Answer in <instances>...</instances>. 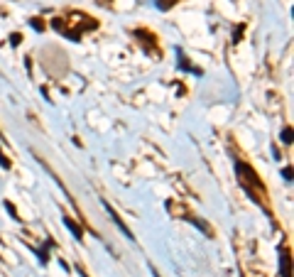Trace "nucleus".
I'll use <instances>...</instances> for the list:
<instances>
[{"label": "nucleus", "mask_w": 294, "mask_h": 277, "mask_svg": "<svg viewBox=\"0 0 294 277\" xmlns=\"http://www.w3.org/2000/svg\"><path fill=\"white\" fill-rule=\"evenodd\" d=\"M282 177H284V182H292V167H284Z\"/></svg>", "instance_id": "nucleus-5"}, {"label": "nucleus", "mask_w": 294, "mask_h": 277, "mask_svg": "<svg viewBox=\"0 0 294 277\" xmlns=\"http://www.w3.org/2000/svg\"><path fill=\"white\" fill-rule=\"evenodd\" d=\"M64 226H67L69 231L74 233V238H76V241H83V231L79 228V223H74V221H71V219L67 216V219H64Z\"/></svg>", "instance_id": "nucleus-2"}, {"label": "nucleus", "mask_w": 294, "mask_h": 277, "mask_svg": "<svg viewBox=\"0 0 294 277\" xmlns=\"http://www.w3.org/2000/svg\"><path fill=\"white\" fill-rule=\"evenodd\" d=\"M282 143L284 145H292V128H284V130H282Z\"/></svg>", "instance_id": "nucleus-4"}, {"label": "nucleus", "mask_w": 294, "mask_h": 277, "mask_svg": "<svg viewBox=\"0 0 294 277\" xmlns=\"http://www.w3.org/2000/svg\"><path fill=\"white\" fill-rule=\"evenodd\" d=\"M280 270H282V277H292V265H289V253L282 250V263H280Z\"/></svg>", "instance_id": "nucleus-3"}, {"label": "nucleus", "mask_w": 294, "mask_h": 277, "mask_svg": "<svg viewBox=\"0 0 294 277\" xmlns=\"http://www.w3.org/2000/svg\"><path fill=\"white\" fill-rule=\"evenodd\" d=\"M236 169L240 172V174H243V177L248 174V182L253 184V187H258V189L262 187V184H260V179H258V174H255V172H253V169H250L248 165H243V162H236Z\"/></svg>", "instance_id": "nucleus-1"}]
</instances>
